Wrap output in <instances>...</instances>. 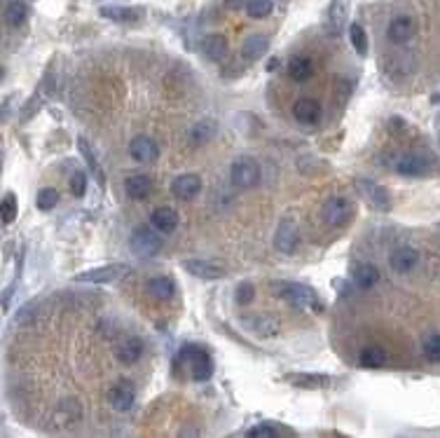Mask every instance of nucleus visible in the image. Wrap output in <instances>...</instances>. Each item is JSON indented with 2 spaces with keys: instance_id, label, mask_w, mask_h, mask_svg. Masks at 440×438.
I'll return each instance as SVG.
<instances>
[{
  "instance_id": "nucleus-1",
  "label": "nucleus",
  "mask_w": 440,
  "mask_h": 438,
  "mask_svg": "<svg viewBox=\"0 0 440 438\" xmlns=\"http://www.w3.org/2000/svg\"><path fill=\"white\" fill-rule=\"evenodd\" d=\"M272 291L279 298H283L290 302L297 310H309V312H324V302L316 295L314 288L305 286V283H295V281H274L272 283Z\"/></svg>"
},
{
  "instance_id": "nucleus-2",
  "label": "nucleus",
  "mask_w": 440,
  "mask_h": 438,
  "mask_svg": "<svg viewBox=\"0 0 440 438\" xmlns=\"http://www.w3.org/2000/svg\"><path fill=\"white\" fill-rule=\"evenodd\" d=\"M181 361L190 368L192 380H197V382H206L211 375H213V359H211L209 351H204L202 347H195V344L183 347Z\"/></svg>"
},
{
  "instance_id": "nucleus-3",
  "label": "nucleus",
  "mask_w": 440,
  "mask_h": 438,
  "mask_svg": "<svg viewBox=\"0 0 440 438\" xmlns=\"http://www.w3.org/2000/svg\"><path fill=\"white\" fill-rule=\"evenodd\" d=\"M162 232H155L148 225H139L129 237V249L139 258H152L162 251Z\"/></svg>"
},
{
  "instance_id": "nucleus-4",
  "label": "nucleus",
  "mask_w": 440,
  "mask_h": 438,
  "mask_svg": "<svg viewBox=\"0 0 440 438\" xmlns=\"http://www.w3.org/2000/svg\"><path fill=\"white\" fill-rule=\"evenodd\" d=\"M324 220L328 227H344L351 223L356 213V204L349 197H331L324 204Z\"/></svg>"
},
{
  "instance_id": "nucleus-5",
  "label": "nucleus",
  "mask_w": 440,
  "mask_h": 438,
  "mask_svg": "<svg viewBox=\"0 0 440 438\" xmlns=\"http://www.w3.org/2000/svg\"><path fill=\"white\" fill-rule=\"evenodd\" d=\"M230 178H232V183L241 190L256 188V185L260 183V166L253 157L241 155V157L234 159L232 166H230Z\"/></svg>"
},
{
  "instance_id": "nucleus-6",
  "label": "nucleus",
  "mask_w": 440,
  "mask_h": 438,
  "mask_svg": "<svg viewBox=\"0 0 440 438\" xmlns=\"http://www.w3.org/2000/svg\"><path fill=\"white\" fill-rule=\"evenodd\" d=\"M300 244V227L295 218H281L274 230V249L281 256H293Z\"/></svg>"
},
{
  "instance_id": "nucleus-7",
  "label": "nucleus",
  "mask_w": 440,
  "mask_h": 438,
  "mask_svg": "<svg viewBox=\"0 0 440 438\" xmlns=\"http://www.w3.org/2000/svg\"><path fill=\"white\" fill-rule=\"evenodd\" d=\"M396 171L407 178H419L431 174V159L424 152H407L396 162Z\"/></svg>"
},
{
  "instance_id": "nucleus-8",
  "label": "nucleus",
  "mask_w": 440,
  "mask_h": 438,
  "mask_svg": "<svg viewBox=\"0 0 440 438\" xmlns=\"http://www.w3.org/2000/svg\"><path fill=\"white\" fill-rule=\"evenodd\" d=\"M129 268L122 263H113V265H103V268H94L87 270V272H80L76 277V281H91V283H110L117 281L122 274H127Z\"/></svg>"
},
{
  "instance_id": "nucleus-9",
  "label": "nucleus",
  "mask_w": 440,
  "mask_h": 438,
  "mask_svg": "<svg viewBox=\"0 0 440 438\" xmlns=\"http://www.w3.org/2000/svg\"><path fill=\"white\" fill-rule=\"evenodd\" d=\"M129 155L139 164H152L159 157V148L150 137H134L129 143Z\"/></svg>"
},
{
  "instance_id": "nucleus-10",
  "label": "nucleus",
  "mask_w": 440,
  "mask_h": 438,
  "mask_svg": "<svg viewBox=\"0 0 440 438\" xmlns=\"http://www.w3.org/2000/svg\"><path fill=\"white\" fill-rule=\"evenodd\" d=\"M358 188H361L365 200L370 202V207L377 209V211H389L391 209V195H389L387 188H382V185L373 181H365V178L358 181Z\"/></svg>"
},
{
  "instance_id": "nucleus-11",
  "label": "nucleus",
  "mask_w": 440,
  "mask_h": 438,
  "mask_svg": "<svg viewBox=\"0 0 440 438\" xmlns=\"http://www.w3.org/2000/svg\"><path fill=\"white\" fill-rule=\"evenodd\" d=\"M414 30H417V24H414L412 17H396V19L389 24L387 28V38L394 42V45H405L414 38Z\"/></svg>"
},
{
  "instance_id": "nucleus-12",
  "label": "nucleus",
  "mask_w": 440,
  "mask_h": 438,
  "mask_svg": "<svg viewBox=\"0 0 440 438\" xmlns=\"http://www.w3.org/2000/svg\"><path fill=\"white\" fill-rule=\"evenodd\" d=\"M321 115H324V110H321V103L316 98H297L293 103V117L300 125H319Z\"/></svg>"
},
{
  "instance_id": "nucleus-13",
  "label": "nucleus",
  "mask_w": 440,
  "mask_h": 438,
  "mask_svg": "<svg viewBox=\"0 0 440 438\" xmlns=\"http://www.w3.org/2000/svg\"><path fill=\"white\" fill-rule=\"evenodd\" d=\"M185 272H190L197 279L204 281H213V279H222L225 277V268L213 261H185L183 263Z\"/></svg>"
},
{
  "instance_id": "nucleus-14",
  "label": "nucleus",
  "mask_w": 440,
  "mask_h": 438,
  "mask_svg": "<svg viewBox=\"0 0 440 438\" xmlns=\"http://www.w3.org/2000/svg\"><path fill=\"white\" fill-rule=\"evenodd\" d=\"M108 401L113 405V410L117 412H127L132 410V405L136 403V389L132 382H117V385L110 389Z\"/></svg>"
},
{
  "instance_id": "nucleus-15",
  "label": "nucleus",
  "mask_w": 440,
  "mask_h": 438,
  "mask_svg": "<svg viewBox=\"0 0 440 438\" xmlns=\"http://www.w3.org/2000/svg\"><path fill=\"white\" fill-rule=\"evenodd\" d=\"M202 190V178L197 174H183L171 183V193L178 200H195Z\"/></svg>"
},
{
  "instance_id": "nucleus-16",
  "label": "nucleus",
  "mask_w": 440,
  "mask_h": 438,
  "mask_svg": "<svg viewBox=\"0 0 440 438\" xmlns=\"http://www.w3.org/2000/svg\"><path fill=\"white\" fill-rule=\"evenodd\" d=\"M417 263H419V254L412 249V246H401V249H396L391 258H389L391 270L398 274H407L410 270L417 268Z\"/></svg>"
},
{
  "instance_id": "nucleus-17",
  "label": "nucleus",
  "mask_w": 440,
  "mask_h": 438,
  "mask_svg": "<svg viewBox=\"0 0 440 438\" xmlns=\"http://www.w3.org/2000/svg\"><path fill=\"white\" fill-rule=\"evenodd\" d=\"M150 225L157 232L171 234L178 227V211H176V209H171V207H157L150 213Z\"/></svg>"
},
{
  "instance_id": "nucleus-18",
  "label": "nucleus",
  "mask_w": 440,
  "mask_h": 438,
  "mask_svg": "<svg viewBox=\"0 0 440 438\" xmlns=\"http://www.w3.org/2000/svg\"><path fill=\"white\" fill-rule=\"evenodd\" d=\"M115 356L122 366H134V363L143 356V342H141L139 338H129V340H125L122 344H117Z\"/></svg>"
},
{
  "instance_id": "nucleus-19",
  "label": "nucleus",
  "mask_w": 440,
  "mask_h": 438,
  "mask_svg": "<svg viewBox=\"0 0 440 438\" xmlns=\"http://www.w3.org/2000/svg\"><path fill=\"white\" fill-rule=\"evenodd\" d=\"M202 52L204 57L211 61H222L227 57V38L220 33H211L202 40Z\"/></svg>"
},
{
  "instance_id": "nucleus-20",
  "label": "nucleus",
  "mask_w": 440,
  "mask_h": 438,
  "mask_svg": "<svg viewBox=\"0 0 440 438\" xmlns=\"http://www.w3.org/2000/svg\"><path fill=\"white\" fill-rule=\"evenodd\" d=\"M146 291L150 298L159 300V302H166V300L173 298L176 286H173V281L166 279V277H152V279H148V283H146Z\"/></svg>"
},
{
  "instance_id": "nucleus-21",
  "label": "nucleus",
  "mask_w": 440,
  "mask_h": 438,
  "mask_svg": "<svg viewBox=\"0 0 440 438\" xmlns=\"http://www.w3.org/2000/svg\"><path fill=\"white\" fill-rule=\"evenodd\" d=\"M346 17H349V0H333L328 8V24L333 33H340L346 26Z\"/></svg>"
},
{
  "instance_id": "nucleus-22",
  "label": "nucleus",
  "mask_w": 440,
  "mask_h": 438,
  "mask_svg": "<svg viewBox=\"0 0 440 438\" xmlns=\"http://www.w3.org/2000/svg\"><path fill=\"white\" fill-rule=\"evenodd\" d=\"M267 49H270L267 35H251V38H246L244 45H241V54H244L246 61H258L260 57H265Z\"/></svg>"
},
{
  "instance_id": "nucleus-23",
  "label": "nucleus",
  "mask_w": 440,
  "mask_h": 438,
  "mask_svg": "<svg viewBox=\"0 0 440 438\" xmlns=\"http://www.w3.org/2000/svg\"><path fill=\"white\" fill-rule=\"evenodd\" d=\"M215 132H218L215 120H200L197 125H192V129H190V143L192 146L209 143V141L215 137Z\"/></svg>"
},
{
  "instance_id": "nucleus-24",
  "label": "nucleus",
  "mask_w": 440,
  "mask_h": 438,
  "mask_svg": "<svg viewBox=\"0 0 440 438\" xmlns=\"http://www.w3.org/2000/svg\"><path fill=\"white\" fill-rule=\"evenodd\" d=\"M288 76L295 82H307L314 76V64L309 57H293L288 61Z\"/></svg>"
},
{
  "instance_id": "nucleus-25",
  "label": "nucleus",
  "mask_w": 440,
  "mask_h": 438,
  "mask_svg": "<svg viewBox=\"0 0 440 438\" xmlns=\"http://www.w3.org/2000/svg\"><path fill=\"white\" fill-rule=\"evenodd\" d=\"M28 19V8L24 0H10L8 8H5V24L10 28H19Z\"/></svg>"
},
{
  "instance_id": "nucleus-26",
  "label": "nucleus",
  "mask_w": 440,
  "mask_h": 438,
  "mask_svg": "<svg viewBox=\"0 0 440 438\" xmlns=\"http://www.w3.org/2000/svg\"><path fill=\"white\" fill-rule=\"evenodd\" d=\"M377 281H380V270H377L375 265L365 263V265H358L354 270V283L358 288H363V291L373 288Z\"/></svg>"
},
{
  "instance_id": "nucleus-27",
  "label": "nucleus",
  "mask_w": 440,
  "mask_h": 438,
  "mask_svg": "<svg viewBox=\"0 0 440 438\" xmlns=\"http://www.w3.org/2000/svg\"><path fill=\"white\" fill-rule=\"evenodd\" d=\"M152 193V181L143 174H136L127 181V195L132 197V200H146L148 195Z\"/></svg>"
},
{
  "instance_id": "nucleus-28",
  "label": "nucleus",
  "mask_w": 440,
  "mask_h": 438,
  "mask_svg": "<svg viewBox=\"0 0 440 438\" xmlns=\"http://www.w3.org/2000/svg\"><path fill=\"white\" fill-rule=\"evenodd\" d=\"M358 363L363 368L373 370V368H382L387 363V354H384L382 347H365L361 349V356H358Z\"/></svg>"
},
{
  "instance_id": "nucleus-29",
  "label": "nucleus",
  "mask_w": 440,
  "mask_h": 438,
  "mask_svg": "<svg viewBox=\"0 0 440 438\" xmlns=\"http://www.w3.org/2000/svg\"><path fill=\"white\" fill-rule=\"evenodd\" d=\"M78 148H80V152H82V157L87 159V166H89V169H91V174H94L96 183H98V185H103V181H105V178H103V171H101V166H98L96 155H94V152H91L89 143H87V139L80 137V139H78Z\"/></svg>"
},
{
  "instance_id": "nucleus-30",
  "label": "nucleus",
  "mask_w": 440,
  "mask_h": 438,
  "mask_svg": "<svg viewBox=\"0 0 440 438\" xmlns=\"http://www.w3.org/2000/svg\"><path fill=\"white\" fill-rule=\"evenodd\" d=\"M101 15L108 17V19H113V21L129 24V21H136V19H139L141 12H139V10H132V8H117V5H113V8H103Z\"/></svg>"
},
{
  "instance_id": "nucleus-31",
  "label": "nucleus",
  "mask_w": 440,
  "mask_h": 438,
  "mask_svg": "<svg viewBox=\"0 0 440 438\" xmlns=\"http://www.w3.org/2000/svg\"><path fill=\"white\" fill-rule=\"evenodd\" d=\"M349 42H351V47L361 54V57L368 54V35H365L361 24H351L349 26Z\"/></svg>"
},
{
  "instance_id": "nucleus-32",
  "label": "nucleus",
  "mask_w": 440,
  "mask_h": 438,
  "mask_svg": "<svg viewBox=\"0 0 440 438\" xmlns=\"http://www.w3.org/2000/svg\"><path fill=\"white\" fill-rule=\"evenodd\" d=\"M290 382H295L302 389H324L331 380H328L326 375H293Z\"/></svg>"
},
{
  "instance_id": "nucleus-33",
  "label": "nucleus",
  "mask_w": 440,
  "mask_h": 438,
  "mask_svg": "<svg viewBox=\"0 0 440 438\" xmlns=\"http://www.w3.org/2000/svg\"><path fill=\"white\" fill-rule=\"evenodd\" d=\"M17 211H19V207H17V195L15 193H5L3 202H0V216H3V223L10 225L12 220L17 218Z\"/></svg>"
},
{
  "instance_id": "nucleus-34",
  "label": "nucleus",
  "mask_w": 440,
  "mask_h": 438,
  "mask_svg": "<svg viewBox=\"0 0 440 438\" xmlns=\"http://www.w3.org/2000/svg\"><path fill=\"white\" fill-rule=\"evenodd\" d=\"M272 10H274L272 0H249V5H246L251 19H265V17L272 15Z\"/></svg>"
},
{
  "instance_id": "nucleus-35",
  "label": "nucleus",
  "mask_w": 440,
  "mask_h": 438,
  "mask_svg": "<svg viewBox=\"0 0 440 438\" xmlns=\"http://www.w3.org/2000/svg\"><path fill=\"white\" fill-rule=\"evenodd\" d=\"M35 202H38V209H42V211H52L59 204V193L54 188H42Z\"/></svg>"
},
{
  "instance_id": "nucleus-36",
  "label": "nucleus",
  "mask_w": 440,
  "mask_h": 438,
  "mask_svg": "<svg viewBox=\"0 0 440 438\" xmlns=\"http://www.w3.org/2000/svg\"><path fill=\"white\" fill-rule=\"evenodd\" d=\"M424 356L431 363H440V333H433L424 340Z\"/></svg>"
},
{
  "instance_id": "nucleus-37",
  "label": "nucleus",
  "mask_w": 440,
  "mask_h": 438,
  "mask_svg": "<svg viewBox=\"0 0 440 438\" xmlns=\"http://www.w3.org/2000/svg\"><path fill=\"white\" fill-rule=\"evenodd\" d=\"M253 298H256V286L249 281H244V283H239L237 286V295H234V300H237V305H251Z\"/></svg>"
},
{
  "instance_id": "nucleus-38",
  "label": "nucleus",
  "mask_w": 440,
  "mask_h": 438,
  "mask_svg": "<svg viewBox=\"0 0 440 438\" xmlns=\"http://www.w3.org/2000/svg\"><path fill=\"white\" fill-rule=\"evenodd\" d=\"M71 195L73 197H85L87 193V174L85 171H73V176H71Z\"/></svg>"
},
{
  "instance_id": "nucleus-39",
  "label": "nucleus",
  "mask_w": 440,
  "mask_h": 438,
  "mask_svg": "<svg viewBox=\"0 0 440 438\" xmlns=\"http://www.w3.org/2000/svg\"><path fill=\"white\" fill-rule=\"evenodd\" d=\"M249 436H251V438H276L279 431L272 429V427H267V424H260V427H253V429L249 431Z\"/></svg>"
},
{
  "instance_id": "nucleus-40",
  "label": "nucleus",
  "mask_w": 440,
  "mask_h": 438,
  "mask_svg": "<svg viewBox=\"0 0 440 438\" xmlns=\"http://www.w3.org/2000/svg\"><path fill=\"white\" fill-rule=\"evenodd\" d=\"M249 5V0H227V8H232V10H241V8H246Z\"/></svg>"
}]
</instances>
